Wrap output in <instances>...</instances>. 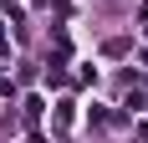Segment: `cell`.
Segmentation results:
<instances>
[{
	"instance_id": "cell-1",
	"label": "cell",
	"mask_w": 148,
	"mask_h": 143,
	"mask_svg": "<svg viewBox=\"0 0 148 143\" xmlns=\"http://www.w3.org/2000/svg\"><path fill=\"white\" fill-rule=\"evenodd\" d=\"M102 51H107V56H128V51H133V41H128V36H112Z\"/></svg>"
}]
</instances>
